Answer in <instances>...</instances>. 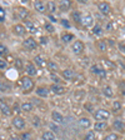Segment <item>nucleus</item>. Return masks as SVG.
<instances>
[{
    "label": "nucleus",
    "instance_id": "f257e3e1",
    "mask_svg": "<svg viewBox=\"0 0 125 140\" xmlns=\"http://www.w3.org/2000/svg\"><path fill=\"white\" fill-rule=\"evenodd\" d=\"M21 89L24 90V93H30L34 89V81L30 79V76H24L21 78Z\"/></svg>",
    "mask_w": 125,
    "mask_h": 140
},
{
    "label": "nucleus",
    "instance_id": "f03ea898",
    "mask_svg": "<svg viewBox=\"0 0 125 140\" xmlns=\"http://www.w3.org/2000/svg\"><path fill=\"white\" fill-rule=\"evenodd\" d=\"M94 118L96 119L98 121H105L110 118V113L105 109H98L96 111H94Z\"/></svg>",
    "mask_w": 125,
    "mask_h": 140
},
{
    "label": "nucleus",
    "instance_id": "7ed1b4c3",
    "mask_svg": "<svg viewBox=\"0 0 125 140\" xmlns=\"http://www.w3.org/2000/svg\"><path fill=\"white\" fill-rule=\"evenodd\" d=\"M71 51L74 54H81L84 51V43L81 40H76L71 44Z\"/></svg>",
    "mask_w": 125,
    "mask_h": 140
},
{
    "label": "nucleus",
    "instance_id": "20e7f679",
    "mask_svg": "<svg viewBox=\"0 0 125 140\" xmlns=\"http://www.w3.org/2000/svg\"><path fill=\"white\" fill-rule=\"evenodd\" d=\"M81 25L84 26V28H94V18L91 16V15H85V16H83L81 19Z\"/></svg>",
    "mask_w": 125,
    "mask_h": 140
},
{
    "label": "nucleus",
    "instance_id": "39448f33",
    "mask_svg": "<svg viewBox=\"0 0 125 140\" xmlns=\"http://www.w3.org/2000/svg\"><path fill=\"white\" fill-rule=\"evenodd\" d=\"M23 45L28 50H34V49H36V46H38V43H36L33 38H28V39H25L23 41Z\"/></svg>",
    "mask_w": 125,
    "mask_h": 140
},
{
    "label": "nucleus",
    "instance_id": "423d86ee",
    "mask_svg": "<svg viewBox=\"0 0 125 140\" xmlns=\"http://www.w3.org/2000/svg\"><path fill=\"white\" fill-rule=\"evenodd\" d=\"M24 26H25V28H26V30H28V31H30L31 34H38V33H39V28L36 26V24H35L34 21H30V20H28V21H25Z\"/></svg>",
    "mask_w": 125,
    "mask_h": 140
},
{
    "label": "nucleus",
    "instance_id": "0eeeda50",
    "mask_svg": "<svg viewBox=\"0 0 125 140\" xmlns=\"http://www.w3.org/2000/svg\"><path fill=\"white\" fill-rule=\"evenodd\" d=\"M13 125L18 130H23L25 128V120L23 118H20V116H15V118L13 119Z\"/></svg>",
    "mask_w": 125,
    "mask_h": 140
},
{
    "label": "nucleus",
    "instance_id": "6e6552de",
    "mask_svg": "<svg viewBox=\"0 0 125 140\" xmlns=\"http://www.w3.org/2000/svg\"><path fill=\"white\" fill-rule=\"evenodd\" d=\"M51 119H53L54 123H56V124L64 123V116H62V114H60V111H58V110H54V111L51 113Z\"/></svg>",
    "mask_w": 125,
    "mask_h": 140
},
{
    "label": "nucleus",
    "instance_id": "1a4fd4ad",
    "mask_svg": "<svg viewBox=\"0 0 125 140\" xmlns=\"http://www.w3.org/2000/svg\"><path fill=\"white\" fill-rule=\"evenodd\" d=\"M50 90L54 93V94H56V95H62V94H65V88L61 86L60 84H53L50 86Z\"/></svg>",
    "mask_w": 125,
    "mask_h": 140
},
{
    "label": "nucleus",
    "instance_id": "9d476101",
    "mask_svg": "<svg viewBox=\"0 0 125 140\" xmlns=\"http://www.w3.org/2000/svg\"><path fill=\"white\" fill-rule=\"evenodd\" d=\"M0 111L3 113L4 115H10V113H12L10 107L6 104V101L4 99H0Z\"/></svg>",
    "mask_w": 125,
    "mask_h": 140
},
{
    "label": "nucleus",
    "instance_id": "9b49d317",
    "mask_svg": "<svg viewBox=\"0 0 125 140\" xmlns=\"http://www.w3.org/2000/svg\"><path fill=\"white\" fill-rule=\"evenodd\" d=\"M98 8H99V11H100L101 14H104V15H108L109 13H110V5H109L106 1L100 3V4L98 5Z\"/></svg>",
    "mask_w": 125,
    "mask_h": 140
},
{
    "label": "nucleus",
    "instance_id": "f8f14e48",
    "mask_svg": "<svg viewBox=\"0 0 125 140\" xmlns=\"http://www.w3.org/2000/svg\"><path fill=\"white\" fill-rule=\"evenodd\" d=\"M25 71H26V74H28L29 76H35L36 75V68H35L34 64H31V63H29V64H26V66H25Z\"/></svg>",
    "mask_w": 125,
    "mask_h": 140
},
{
    "label": "nucleus",
    "instance_id": "ddd939ff",
    "mask_svg": "<svg viewBox=\"0 0 125 140\" xmlns=\"http://www.w3.org/2000/svg\"><path fill=\"white\" fill-rule=\"evenodd\" d=\"M61 75L62 78L65 79V80H73V79L75 78V73L73 71V70H70V69H65V70H62L61 71Z\"/></svg>",
    "mask_w": 125,
    "mask_h": 140
},
{
    "label": "nucleus",
    "instance_id": "4468645a",
    "mask_svg": "<svg viewBox=\"0 0 125 140\" xmlns=\"http://www.w3.org/2000/svg\"><path fill=\"white\" fill-rule=\"evenodd\" d=\"M33 108H34V105H33L31 101H24V103H21V105H20V109H21V111H24V113L31 111Z\"/></svg>",
    "mask_w": 125,
    "mask_h": 140
},
{
    "label": "nucleus",
    "instance_id": "2eb2a0df",
    "mask_svg": "<svg viewBox=\"0 0 125 140\" xmlns=\"http://www.w3.org/2000/svg\"><path fill=\"white\" fill-rule=\"evenodd\" d=\"M59 9L62 11H66L70 9V6H71V1H69V0H61V1H59Z\"/></svg>",
    "mask_w": 125,
    "mask_h": 140
},
{
    "label": "nucleus",
    "instance_id": "dca6fc26",
    "mask_svg": "<svg viewBox=\"0 0 125 140\" xmlns=\"http://www.w3.org/2000/svg\"><path fill=\"white\" fill-rule=\"evenodd\" d=\"M78 124H79L80 128H83V129H88V128H90V119L88 118H80L78 120Z\"/></svg>",
    "mask_w": 125,
    "mask_h": 140
},
{
    "label": "nucleus",
    "instance_id": "f3484780",
    "mask_svg": "<svg viewBox=\"0 0 125 140\" xmlns=\"http://www.w3.org/2000/svg\"><path fill=\"white\" fill-rule=\"evenodd\" d=\"M14 31H15V34H16V35L23 36L24 34L26 33V28H25L24 25H21V24H16V25L14 26Z\"/></svg>",
    "mask_w": 125,
    "mask_h": 140
},
{
    "label": "nucleus",
    "instance_id": "a211bd4d",
    "mask_svg": "<svg viewBox=\"0 0 125 140\" xmlns=\"http://www.w3.org/2000/svg\"><path fill=\"white\" fill-rule=\"evenodd\" d=\"M34 63H35V65H36V66H39V68H44L46 65L45 59H44L41 55H36V56H35V58H34Z\"/></svg>",
    "mask_w": 125,
    "mask_h": 140
},
{
    "label": "nucleus",
    "instance_id": "6ab92c4d",
    "mask_svg": "<svg viewBox=\"0 0 125 140\" xmlns=\"http://www.w3.org/2000/svg\"><path fill=\"white\" fill-rule=\"evenodd\" d=\"M113 126L115 130H118V131H123V130L125 129V124L124 121H121L120 119H116L115 121L113 123Z\"/></svg>",
    "mask_w": 125,
    "mask_h": 140
},
{
    "label": "nucleus",
    "instance_id": "aec40b11",
    "mask_svg": "<svg viewBox=\"0 0 125 140\" xmlns=\"http://www.w3.org/2000/svg\"><path fill=\"white\" fill-rule=\"evenodd\" d=\"M41 138H43V140H55L56 139V136H55V134H54V131H51V130L44 131L43 135H41Z\"/></svg>",
    "mask_w": 125,
    "mask_h": 140
},
{
    "label": "nucleus",
    "instance_id": "412c9836",
    "mask_svg": "<svg viewBox=\"0 0 125 140\" xmlns=\"http://www.w3.org/2000/svg\"><path fill=\"white\" fill-rule=\"evenodd\" d=\"M34 8H35V10L39 11V13H44L45 11V4L43 1H40V0L34 1Z\"/></svg>",
    "mask_w": 125,
    "mask_h": 140
},
{
    "label": "nucleus",
    "instance_id": "4be33fe9",
    "mask_svg": "<svg viewBox=\"0 0 125 140\" xmlns=\"http://www.w3.org/2000/svg\"><path fill=\"white\" fill-rule=\"evenodd\" d=\"M36 95L40 96V98H48L49 95V90L46 89V88H38L36 89Z\"/></svg>",
    "mask_w": 125,
    "mask_h": 140
},
{
    "label": "nucleus",
    "instance_id": "5701e85b",
    "mask_svg": "<svg viewBox=\"0 0 125 140\" xmlns=\"http://www.w3.org/2000/svg\"><path fill=\"white\" fill-rule=\"evenodd\" d=\"M10 84L9 83H6V81H4V80H0V91L1 93H8L9 90H10Z\"/></svg>",
    "mask_w": 125,
    "mask_h": 140
},
{
    "label": "nucleus",
    "instance_id": "b1692460",
    "mask_svg": "<svg viewBox=\"0 0 125 140\" xmlns=\"http://www.w3.org/2000/svg\"><path fill=\"white\" fill-rule=\"evenodd\" d=\"M48 69L50 70L51 73H58L59 71V65L55 61H48Z\"/></svg>",
    "mask_w": 125,
    "mask_h": 140
},
{
    "label": "nucleus",
    "instance_id": "393cba45",
    "mask_svg": "<svg viewBox=\"0 0 125 140\" xmlns=\"http://www.w3.org/2000/svg\"><path fill=\"white\" fill-rule=\"evenodd\" d=\"M16 14H18V18H19L20 20H24V19H26V16H28V10L20 8V9L16 10Z\"/></svg>",
    "mask_w": 125,
    "mask_h": 140
},
{
    "label": "nucleus",
    "instance_id": "a878e982",
    "mask_svg": "<svg viewBox=\"0 0 125 140\" xmlns=\"http://www.w3.org/2000/svg\"><path fill=\"white\" fill-rule=\"evenodd\" d=\"M105 128H106V123L105 121H96V123L94 124L95 131H103Z\"/></svg>",
    "mask_w": 125,
    "mask_h": 140
},
{
    "label": "nucleus",
    "instance_id": "bb28decb",
    "mask_svg": "<svg viewBox=\"0 0 125 140\" xmlns=\"http://www.w3.org/2000/svg\"><path fill=\"white\" fill-rule=\"evenodd\" d=\"M73 39H74V35L70 33H65L61 35V41H64V43H70Z\"/></svg>",
    "mask_w": 125,
    "mask_h": 140
},
{
    "label": "nucleus",
    "instance_id": "cd10ccee",
    "mask_svg": "<svg viewBox=\"0 0 125 140\" xmlns=\"http://www.w3.org/2000/svg\"><path fill=\"white\" fill-rule=\"evenodd\" d=\"M103 94L106 96V98H111V96L114 95L113 89H111L109 85H106V86H104V89H103Z\"/></svg>",
    "mask_w": 125,
    "mask_h": 140
},
{
    "label": "nucleus",
    "instance_id": "c85d7f7f",
    "mask_svg": "<svg viewBox=\"0 0 125 140\" xmlns=\"http://www.w3.org/2000/svg\"><path fill=\"white\" fill-rule=\"evenodd\" d=\"M71 19L74 20L75 23H81V15H80V11H78V10H75V11H73L71 13Z\"/></svg>",
    "mask_w": 125,
    "mask_h": 140
},
{
    "label": "nucleus",
    "instance_id": "c756f323",
    "mask_svg": "<svg viewBox=\"0 0 125 140\" xmlns=\"http://www.w3.org/2000/svg\"><path fill=\"white\" fill-rule=\"evenodd\" d=\"M84 140H96V135H95V131H88L84 136Z\"/></svg>",
    "mask_w": 125,
    "mask_h": 140
},
{
    "label": "nucleus",
    "instance_id": "7c9ffc66",
    "mask_svg": "<svg viewBox=\"0 0 125 140\" xmlns=\"http://www.w3.org/2000/svg\"><path fill=\"white\" fill-rule=\"evenodd\" d=\"M101 33H103V28L99 25V24H95L94 28H93V34L99 36V35H101Z\"/></svg>",
    "mask_w": 125,
    "mask_h": 140
},
{
    "label": "nucleus",
    "instance_id": "2f4dec72",
    "mask_svg": "<svg viewBox=\"0 0 125 140\" xmlns=\"http://www.w3.org/2000/svg\"><path fill=\"white\" fill-rule=\"evenodd\" d=\"M98 48H99V50L100 51H106V49H108L106 40H101V41H99V43H98Z\"/></svg>",
    "mask_w": 125,
    "mask_h": 140
},
{
    "label": "nucleus",
    "instance_id": "473e14b6",
    "mask_svg": "<svg viewBox=\"0 0 125 140\" xmlns=\"http://www.w3.org/2000/svg\"><path fill=\"white\" fill-rule=\"evenodd\" d=\"M90 71H93L94 74H96V75H100V73L103 71V69L99 65H91L90 66Z\"/></svg>",
    "mask_w": 125,
    "mask_h": 140
},
{
    "label": "nucleus",
    "instance_id": "72a5a7b5",
    "mask_svg": "<svg viewBox=\"0 0 125 140\" xmlns=\"http://www.w3.org/2000/svg\"><path fill=\"white\" fill-rule=\"evenodd\" d=\"M121 110V104H120V101H114L113 103V111L114 113H119Z\"/></svg>",
    "mask_w": 125,
    "mask_h": 140
},
{
    "label": "nucleus",
    "instance_id": "f704fd0d",
    "mask_svg": "<svg viewBox=\"0 0 125 140\" xmlns=\"http://www.w3.org/2000/svg\"><path fill=\"white\" fill-rule=\"evenodd\" d=\"M104 140H119V135L115 134V133H110L104 138Z\"/></svg>",
    "mask_w": 125,
    "mask_h": 140
},
{
    "label": "nucleus",
    "instance_id": "c9c22d12",
    "mask_svg": "<svg viewBox=\"0 0 125 140\" xmlns=\"http://www.w3.org/2000/svg\"><path fill=\"white\" fill-rule=\"evenodd\" d=\"M48 8H49V11H50L51 14H54L55 10H56V5H55L54 1H49V3H48Z\"/></svg>",
    "mask_w": 125,
    "mask_h": 140
},
{
    "label": "nucleus",
    "instance_id": "e433bc0d",
    "mask_svg": "<svg viewBox=\"0 0 125 140\" xmlns=\"http://www.w3.org/2000/svg\"><path fill=\"white\" fill-rule=\"evenodd\" d=\"M8 48L4 44H0V56H5L8 55Z\"/></svg>",
    "mask_w": 125,
    "mask_h": 140
},
{
    "label": "nucleus",
    "instance_id": "4c0bfd02",
    "mask_svg": "<svg viewBox=\"0 0 125 140\" xmlns=\"http://www.w3.org/2000/svg\"><path fill=\"white\" fill-rule=\"evenodd\" d=\"M45 29L46 31H49V33H54L55 31V28L53 26V24H50V23H45Z\"/></svg>",
    "mask_w": 125,
    "mask_h": 140
},
{
    "label": "nucleus",
    "instance_id": "58836bf2",
    "mask_svg": "<svg viewBox=\"0 0 125 140\" xmlns=\"http://www.w3.org/2000/svg\"><path fill=\"white\" fill-rule=\"evenodd\" d=\"M20 140H31V134L30 133H23L20 135Z\"/></svg>",
    "mask_w": 125,
    "mask_h": 140
},
{
    "label": "nucleus",
    "instance_id": "ea45409f",
    "mask_svg": "<svg viewBox=\"0 0 125 140\" xmlns=\"http://www.w3.org/2000/svg\"><path fill=\"white\" fill-rule=\"evenodd\" d=\"M119 90L121 91L123 95H125V81H120L119 83Z\"/></svg>",
    "mask_w": 125,
    "mask_h": 140
},
{
    "label": "nucleus",
    "instance_id": "a19ab883",
    "mask_svg": "<svg viewBox=\"0 0 125 140\" xmlns=\"http://www.w3.org/2000/svg\"><path fill=\"white\" fill-rule=\"evenodd\" d=\"M60 24H61L64 28H66V29L70 28V23H68V20H66V19H61V20H60Z\"/></svg>",
    "mask_w": 125,
    "mask_h": 140
},
{
    "label": "nucleus",
    "instance_id": "79ce46f5",
    "mask_svg": "<svg viewBox=\"0 0 125 140\" xmlns=\"http://www.w3.org/2000/svg\"><path fill=\"white\" fill-rule=\"evenodd\" d=\"M5 20V11L3 8H0V23H3Z\"/></svg>",
    "mask_w": 125,
    "mask_h": 140
},
{
    "label": "nucleus",
    "instance_id": "37998d69",
    "mask_svg": "<svg viewBox=\"0 0 125 140\" xmlns=\"http://www.w3.org/2000/svg\"><path fill=\"white\" fill-rule=\"evenodd\" d=\"M83 96H84V91H83V90H80V91H76V93H75V98H76V99H81V98H83Z\"/></svg>",
    "mask_w": 125,
    "mask_h": 140
},
{
    "label": "nucleus",
    "instance_id": "c03bdc74",
    "mask_svg": "<svg viewBox=\"0 0 125 140\" xmlns=\"http://www.w3.org/2000/svg\"><path fill=\"white\" fill-rule=\"evenodd\" d=\"M8 66V64H6L5 60H3V59H0V69H5Z\"/></svg>",
    "mask_w": 125,
    "mask_h": 140
},
{
    "label": "nucleus",
    "instance_id": "a18cd8bd",
    "mask_svg": "<svg viewBox=\"0 0 125 140\" xmlns=\"http://www.w3.org/2000/svg\"><path fill=\"white\" fill-rule=\"evenodd\" d=\"M40 43L43 45H45L46 43H48V38H46V36H40Z\"/></svg>",
    "mask_w": 125,
    "mask_h": 140
},
{
    "label": "nucleus",
    "instance_id": "49530a36",
    "mask_svg": "<svg viewBox=\"0 0 125 140\" xmlns=\"http://www.w3.org/2000/svg\"><path fill=\"white\" fill-rule=\"evenodd\" d=\"M85 109H86V110H89V111H93L94 107H93L91 104H85Z\"/></svg>",
    "mask_w": 125,
    "mask_h": 140
},
{
    "label": "nucleus",
    "instance_id": "de8ad7c7",
    "mask_svg": "<svg viewBox=\"0 0 125 140\" xmlns=\"http://www.w3.org/2000/svg\"><path fill=\"white\" fill-rule=\"evenodd\" d=\"M15 65H16L18 69H21V60H16V61H15Z\"/></svg>",
    "mask_w": 125,
    "mask_h": 140
},
{
    "label": "nucleus",
    "instance_id": "09e8293b",
    "mask_svg": "<svg viewBox=\"0 0 125 140\" xmlns=\"http://www.w3.org/2000/svg\"><path fill=\"white\" fill-rule=\"evenodd\" d=\"M34 120H35V121H34V125H35V126H39V123H38V121H39V118H38V116H35Z\"/></svg>",
    "mask_w": 125,
    "mask_h": 140
},
{
    "label": "nucleus",
    "instance_id": "8fccbe9b",
    "mask_svg": "<svg viewBox=\"0 0 125 140\" xmlns=\"http://www.w3.org/2000/svg\"><path fill=\"white\" fill-rule=\"evenodd\" d=\"M119 49L123 50V53H125V45L124 44H119Z\"/></svg>",
    "mask_w": 125,
    "mask_h": 140
},
{
    "label": "nucleus",
    "instance_id": "3c124183",
    "mask_svg": "<svg viewBox=\"0 0 125 140\" xmlns=\"http://www.w3.org/2000/svg\"><path fill=\"white\" fill-rule=\"evenodd\" d=\"M49 19H50V20H53V21H56V19L53 16V15H49Z\"/></svg>",
    "mask_w": 125,
    "mask_h": 140
},
{
    "label": "nucleus",
    "instance_id": "603ef678",
    "mask_svg": "<svg viewBox=\"0 0 125 140\" xmlns=\"http://www.w3.org/2000/svg\"><path fill=\"white\" fill-rule=\"evenodd\" d=\"M106 41H108V44H109V45H114L113 40H106Z\"/></svg>",
    "mask_w": 125,
    "mask_h": 140
}]
</instances>
